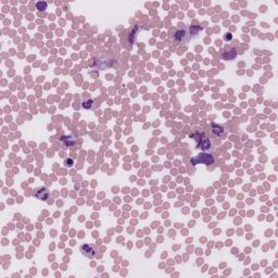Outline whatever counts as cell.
Here are the masks:
<instances>
[{
	"instance_id": "cell-1",
	"label": "cell",
	"mask_w": 278,
	"mask_h": 278,
	"mask_svg": "<svg viewBox=\"0 0 278 278\" xmlns=\"http://www.w3.org/2000/svg\"><path fill=\"white\" fill-rule=\"evenodd\" d=\"M214 162V159H213V156H211V154H206V153H200V154H198L197 156H195V158H192L191 159V163L192 164H198V163H200V164H205V165H210V164H212Z\"/></svg>"
},
{
	"instance_id": "cell-2",
	"label": "cell",
	"mask_w": 278,
	"mask_h": 278,
	"mask_svg": "<svg viewBox=\"0 0 278 278\" xmlns=\"http://www.w3.org/2000/svg\"><path fill=\"white\" fill-rule=\"evenodd\" d=\"M35 198H37L38 200H47L50 195V192H49L48 188L47 187H37L34 189V192H33Z\"/></svg>"
},
{
	"instance_id": "cell-3",
	"label": "cell",
	"mask_w": 278,
	"mask_h": 278,
	"mask_svg": "<svg viewBox=\"0 0 278 278\" xmlns=\"http://www.w3.org/2000/svg\"><path fill=\"white\" fill-rule=\"evenodd\" d=\"M80 251H82L83 255L87 256V258H90V259H93V256L96 255V249H95V247L89 244H83L82 248H80Z\"/></svg>"
},
{
	"instance_id": "cell-4",
	"label": "cell",
	"mask_w": 278,
	"mask_h": 278,
	"mask_svg": "<svg viewBox=\"0 0 278 278\" xmlns=\"http://www.w3.org/2000/svg\"><path fill=\"white\" fill-rule=\"evenodd\" d=\"M211 147V142L208 138H204V139H201L200 141V148L202 150H206V149H210Z\"/></svg>"
},
{
	"instance_id": "cell-5",
	"label": "cell",
	"mask_w": 278,
	"mask_h": 278,
	"mask_svg": "<svg viewBox=\"0 0 278 278\" xmlns=\"http://www.w3.org/2000/svg\"><path fill=\"white\" fill-rule=\"evenodd\" d=\"M186 35H187V32L186 30H177L175 34V38L177 40H181V38H183V41H184V37H185Z\"/></svg>"
},
{
	"instance_id": "cell-6",
	"label": "cell",
	"mask_w": 278,
	"mask_h": 278,
	"mask_svg": "<svg viewBox=\"0 0 278 278\" xmlns=\"http://www.w3.org/2000/svg\"><path fill=\"white\" fill-rule=\"evenodd\" d=\"M36 7H37V9H38L39 11L46 10V9H47V2H44V1H39V2H37Z\"/></svg>"
},
{
	"instance_id": "cell-7",
	"label": "cell",
	"mask_w": 278,
	"mask_h": 278,
	"mask_svg": "<svg viewBox=\"0 0 278 278\" xmlns=\"http://www.w3.org/2000/svg\"><path fill=\"white\" fill-rule=\"evenodd\" d=\"M73 163H74V161L73 160H70V159H68V160H65L64 161V164L66 166H71V165H73Z\"/></svg>"
}]
</instances>
